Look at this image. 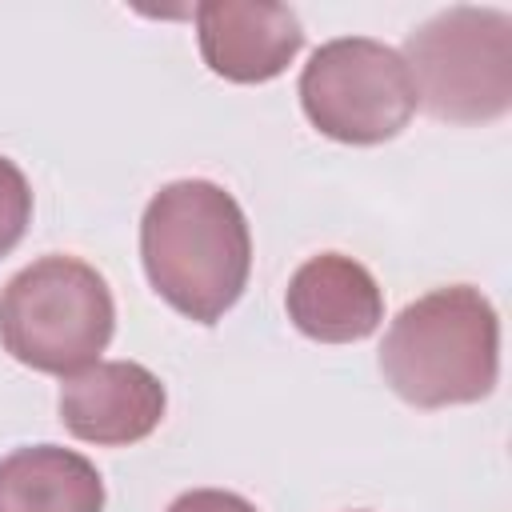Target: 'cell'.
<instances>
[{"label": "cell", "mask_w": 512, "mask_h": 512, "mask_svg": "<svg viewBox=\"0 0 512 512\" xmlns=\"http://www.w3.org/2000/svg\"><path fill=\"white\" fill-rule=\"evenodd\" d=\"M148 284L188 320L216 324L248 288L252 232L232 192L212 180L164 184L140 216Z\"/></svg>", "instance_id": "6da1fadb"}, {"label": "cell", "mask_w": 512, "mask_h": 512, "mask_svg": "<svg viewBox=\"0 0 512 512\" xmlns=\"http://www.w3.org/2000/svg\"><path fill=\"white\" fill-rule=\"evenodd\" d=\"M388 388L412 408L484 400L500 380V316L472 284L432 288L400 308L380 344Z\"/></svg>", "instance_id": "7a4b0ae2"}, {"label": "cell", "mask_w": 512, "mask_h": 512, "mask_svg": "<svg viewBox=\"0 0 512 512\" xmlns=\"http://www.w3.org/2000/svg\"><path fill=\"white\" fill-rule=\"evenodd\" d=\"M112 332V288L80 256H40L0 292V344L32 372L72 376L100 360Z\"/></svg>", "instance_id": "3957f363"}, {"label": "cell", "mask_w": 512, "mask_h": 512, "mask_svg": "<svg viewBox=\"0 0 512 512\" xmlns=\"http://www.w3.org/2000/svg\"><path fill=\"white\" fill-rule=\"evenodd\" d=\"M416 104L448 124H488L512 108V16L456 4L428 16L404 44Z\"/></svg>", "instance_id": "277c9868"}, {"label": "cell", "mask_w": 512, "mask_h": 512, "mask_svg": "<svg viewBox=\"0 0 512 512\" xmlns=\"http://www.w3.org/2000/svg\"><path fill=\"white\" fill-rule=\"evenodd\" d=\"M300 108L328 140L384 144L408 128L416 88L392 44L372 36H336L308 56L300 72Z\"/></svg>", "instance_id": "5b68a950"}, {"label": "cell", "mask_w": 512, "mask_h": 512, "mask_svg": "<svg viewBox=\"0 0 512 512\" xmlns=\"http://www.w3.org/2000/svg\"><path fill=\"white\" fill-rule=\"evenodd\" d=\"M56 408L76 440L124 448L160 428L168 392L160 376L136 360H96L64 376Z\"/></svg>", "instance_id": "8992f818"}, {"label": "cell", "mask_w": 512, "mask_h": 512, "mask_svg": "<svg viewBox=\"0 0 512 512\" xmlns=\"http://www.w3.org/2000/svg\"><path fill=\"white\" fill-rule=\"evenodd\" d=\"M196 40L204 64L232 84L276 80L304 48L300 16L268 0H204L196 4Z\"/></svg>", "instance_id": "52a82bcc"}, {"label": "cell", "mask_w": 512, "mask_h": 512, "mask_svg": "<svg viewBox=\"0 0 512 512\" xmlns=\"http://www.w3.org/2000/svg\"><path fill=\"white\" fill-rule=\"evenodd\" d=\"M284 308L308 340L352 344L380 328L384 292L360 260L344 252H320L292 272Z\"/></svg>", "instance_id": "ba28073f"}, {"label": "cell", "mask_w": 512, "mask_h": 512, "mask_svg": "<svg viewBox=\"0 0 512 512\" xmlns=\"http://www.w3.org/2000/svg\"><path fill=\"white\" fill-rule=\"evenodd\" d=\"M0 512H104V480L72 448H12L0 456Z\"/></svg>", "instance_id": "9c48e42d"}, {"label": "cell", "mask_w": 512, "mask_h": 512, "mask_svg": "<svg viewBox=\"0 0 512 512\" xmlns=\"http://www.w3.org/2000/svg\"><path fill=\"white\" fill-rule=\"evenodd\" d=\"M28 224H32V188H28V176L8 156H0V256H8L24 240Z\"/></svg>", "instance_id": "30bf717a"}, {"label": "cell", "mask_w": 512, "mask_h": 512, "mask_svg": "<svg viewBox=\"0 0 512 512\" xmlns=\"http://www.w3.org/2000/svg\"><path fill=\"white\" fill-rule=\"evenodd\" d=\"M168 512H256V504L224 488H192V492H180L168 504Z\"/></svg>", "instance_id": "8fae6325"}]
</instances>
